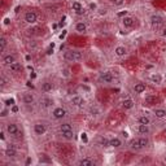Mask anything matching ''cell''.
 Returning <instances> with one entry per match:
<instances>
[{
    "label": "cell",
    "instance_id": "obj_54",
    "mask_svg": "<svg viewBox=\"0 0 166 166\" xmlns=\"http://www.w3.org/2000/svg\"><path fill=\"white\" fill-rule=\"evenodd\" d=\"M26 86H27V87H34V86H33V83H31V79L26 82Z\"/></svg>",
    "mask_w": 166,
    "mask_h": 166
},
{
    "label": "cell",
    "instance_id": "obj_32",
    "mask_svg": "<svg viewBox=\"0 0 166 166\" xmlns=\"http://www.w3.org/2000/svg\"><path fill=\"white\" fill-rule=\"evenodd\" d=\"M7 44H8V40H7L5 37H1L0 38V51L4 52V49L7 48Z\"/></svg>",
    "mask_w": 166,
    "mask_h": 166
},
{
    "label": "cell",
    "instance_id": "obj_53",
    "mask_svg": "<svg viewBox=\"0 0 166 166\" xmlns=\"http://www.w3.org/2000/svg\"><path fill=\"white\" fill-rule=\"evenodd\" d=\"M0 139H1V140H5V135H4V131L0 132Z\"/></svg>",
    "mask_w": 166,
    "mask_h": 166
},
{
    "label": "cell",
    "instance_id": "obj_23",
    "mask_svg": "<svg viewBox=\"0 0 166 166\" xmlns=\"http://www.w3.org/2000/svg\"><path fill=\"white\" fill-rule=\"evenodd\" d=\"M151 81H152L153 83H156V85H161V83H162V75L158 73H153L152 75H151Z\"/></svg>",
    "mask_w": 166,
    "mask_h": 166
},
{
    "label": "cell",
    "instance_id": "obj_28",
    "mask_svg": "<svg viewBox=\"0 0 166 166\" xmlns=\"http://www.w3.org/2000/svg\"><path fill=\"white\" fill-rule=\"evenodd\" d=\"M79 165H83V166H93L95 165V162H93L92 160H90V158H82V160H79Z\"/></svg>",
    "mask_w": 166,
    "mask_h": 166
},
{
    "label": "cell",
    "instance_id": "obj_40",
    "mask_svg": "<svg viewBox=\"0 0 166 166\" xmlns=\"http://www.w3.org/2000/svg\"><path fill=\"white\" fill-rule=\"evenodd\" d=\"M81 140L83 141V143H88V138H87V134H86V132H82L81 134Z\"/></svg>",
    "mask_w": 166,
    "mask_h": 166
},
{
    "label": "cell",
    "instance_id": "obj_12",
    "mask_svg": "<svg viewBox=\"0 0 166 166\" xmlns=\"http://www.w3.org/2000/svg\"><path fill=\"white\" fill-rule=\"evenodd\" d=\"M122 25H123L125 29H131L134 26V18L130 17V16H126V17L122 18Z\"/></svg>",
    "mask_w": 166,
    "mask_h": 166
},
{
    "label": "cell",
    "instance_id": "obj_36",
    "mask_svg": "<svg viewBox=\"0 0 166 166\" xmlns=\"http://www.w3.org/2000/svg\"><path fill=\"white\" fill-rule=\"evenodd\" d=\"M9 113H11V109H8V107L3 108V109H1V112H0V117H1V118H4V117H7Z\"/></svg>",
    "mask_w": 166,
    "mask_h": 166
},
{
    "label": "cell",
    "instance_id": "obj_60",
    "mask_svg": "<svg viewBox=\"0 0 166 166\" xmlns=\"http://www.w3.org/2000/svg\"><path fill=\"white\" fill-rule=\"evenodd\" d=\"M20 9H21V7H16V9H14V12H16V13H18V12H20Z\"/></svg>",
    "mask_w": 166,
    "mask_h": 166
},
{
    "label": "cell",
    "instance_id": "obj_25",
    "mask_svg": "<svg viewBox=\"0 0 166 166\" xmlns=\"http://www.w3.org/2000/svg\"><path fill=\"white\" fill-rule=\"evenodd\" d=\"M73 130V125L70 122H64V123L60 125V131L61 132H65V131H70Z\"/></svg>",
    "mask_w": 166,
    "mask_h": 166
},
{
    "label": "cell",
    "instance_id": "obj_30",
    "mask_svg": "<svg viewBox=\"0 0 166 166\" xmlns=\"http://www.w3.org/2000/svg\"><path fill=\"white\" fill-rule=\"evenodd\" d=\"M62 138L66 139V140H73V139H74V131H73V130H70V131L62 132Z\"/></svg>",
    "mask_w": 166,
    "mask_h": 166
},
{
    "label": "cell",
    "instance_id": "obj_41",
    "mask_svg": "<svg viewBox=\"0 0 166 166\" xmlns=\"http://www.w3.org/2000/svg\"><path fill=\"white\" fill-rule=\"evenodd\" d=\"M90 113H91V115H92V117H93V115H95V117H97V115H99V110L96 109V108H91Z\"/></svg>",
    "mask_w": 166,
    "mask_h": 166
},
{
    "label": "cell",
    "instance_id": "obj_8",
    "mask_svg": "<svg viewBox=\"0 0 166 166\" xmlns=\"http://www.w3.org/2000/svg\"><path fill=\"white\" fill-rule=\"evenodd\" d=\"M16 61H17V60H16V56H14V55H11V53L3 56V59H1V62H3V65H5V66H9V65H12Z\"/></svg>",
    "mask_w": 166,
    "mask_h": 166
},
{
    "label": "cell",
    "instance_id": "obj_46",
    "mask_svg": "<svg viewBox=\"0 0 166 166\" xmlns=\"http://www.w3.org/2000/svg\"><path fill=\"white\" fill-rule=\"evenodd\" d=\"M88 8H90L91 11H95V9H97V5H96L95 3H90V5H88Z\"/></svg>",
    "mask_w": 166,
    "mask_h": 166
},
{
    "label": "cell",
    "instance_id": "obj_45",
    "mask_svg": "<svg viewBox=\"0 0 166 166\" xmlns=\"http://www.w3.org/2000/svg\"><path fill=\"white\" fill-rule=\"evenodd\" d=\"M65 35H66V30H64V31L61 33V34L59 35V39H60V40H64V39H65Z\"/></svg>",
    "mask_w": 166,
    "mask_h": 166
},
{
    "label": "cell",
    "instance_id": "obj_59",
    "mask_svg": "<svg viewBox=\"0 0 166 166\" xmlns=\"http://www.w3.org/2000/svg\"><path fill=\"white\" fill-rule=\"evenodd\" d=\"M27 69L30 71H34V68H33V66H31V65H27Z\"/></svg>",
    "mask_w": 166,
    "mask_h": 166
},
{
    "label": "cell",
    "instance_id": "obj_10",
    "mask_svg": "<svg viewBox=\"0 0 166 166\" xmlns=\"http://www.w3.org/2000/svg\"><path fill=\"white\" fill-rule=\"evenodd\" d=\"M129 148L131 149L132 152H139L140 149H143L140 147V144H139L138 139H131V140H130V143H129Z\"/></svg>",
    "mask_w": 166,
    "mask_h": 166
},
{
    "label": "cell",
    "instance_id": "obj_26",
    "mask_svg": "<svg viewBox=\"0 0 166 166\" xmlns=\"http://www.w3.org/2000/svg\"><path fill=\"white\" fill-rule=\"evenodd\" d=\"M112 148H119L122 145V140L119 138H113L110 139V144H109Z\"/></svg>",
    "mask_w": 166,
    "mask_h": 166
},
{
    "label": "cell",
    "instance_id": "obj_5",
    "mask_svg": "<svg viewBox=\"0 0 166 166\" xmlns=\"http://www.w3.org/2000/svg\"><path fill=\"white\" fill-rule=\"evenodd\" d=\"M45 131H47V127H45L44 123H42V122H38V123L34 125V132L37 136H42L45 134Z\"/></svg>",
    "mask_w": 166,
    "mask_h": 166
},
{
    "label": "cell",
    "instance_id": "obj_17",
    "mask_svg": "<svg viewBox=\"0 0 166 166\" xmlns=\"http://www.w3.org/2000/svg\"><path fill=\"white\" fill-rule=\"evenodd\" d=\"M75 31L78 34H86L87 33V25L85 22H78L75 25Z\"/></svg>",
    "mask_w": 166,
    "mask_h": 166
},
{
    "label": "cell",
    "instance_id": "obj_39",
    "mask_svg": "<svg viewBox=\"0 0 166 166\" xmlns=\"http://www.w3.org/2000/svg\"><path fill=\"white\" fill-rule=\"evenodd\" d=\"M5 85H7V78L5 75H1L0 77V86H1V88L5 87Z\"/></svg>",
    "mask_w": 166,
    "mask_h": 166
},
{
    "label": "cell",
    "instance_id": "obj_38",
    "mask_svg": "<svg viewBox=\"0 0 166 166\" xmlns=\"http://www.w3.org/2000/svg\"><path fill=\"white\" fill-rule=\"evenodd\" d=\"M125 1L126 0H112V4L114 7H122V5H125Z\"/></svg>",
    "mask_w": 166,
    "mask_h": 166
},
{
    "label": "cell",
    "instance_id": "obj_20",
    "mask_svg": "<svg viewBox=\"0 0 166 166\" xmlns=\"http://www.w3.org/2000/svg\"><path fill=\"white\" fill-rule=\"evenodd\" d=\"M40 88H42L43 92L47 93V92H51V91L53 90V85H52L51 82H47V81H45V82H43V83H42Z\"/></svg>",
    "mask_w": 166,
    "mask_h": 166
},
{
    "label": "cell",
    "instance_id": "obj_61",
    "mask_svg": "<svg viewBox=\"0 0 166 166\" xmlns=\"http://www.w3.org/2000/svg\"><path fill=\"white\" fill-rule=\"evenodd\" d=\"M55 45H56L55 43H51V44H49V47H51V48H55Z\"/></svg>",
    "mask_w": 166,
    "mask_h": 166
},
{
    "label": "cell",
    "instance_id": "obj_58",
    "mask_svg": "<svg viewBox=\"0 0 166 166\" xmlns=\"http://www.w3.org/2000/svg\"><path fill=\"white\" fill-rule=\"evenodd\" d=\"M25 60H26V61H30V60H31V56H30V55H26V56H25Z\"/></svg>",
    "mask_w": 166,
    "mask_h": 166
},
{
    "label": "cell",
    "instance_id": "obj_27",
    "mask_svg": "<svg viewBox=\"0 0 166 166\" xmlns=\"http://www.w3.org/2000/svg\"><path fill=\"white\" fill-rule=\"evenodd\" d=\"M138 122L139 123H141V125H151V118H149L148 115H140L138 118Z\"/></svg>",
    "mask_w": 166,
    "mask_h": 166
},
{
    "label": "cell",
    "instance_id": "obj_51",
    "mask_svg": "<svg viewBox=\"0 0 166 166\" xmlns=\"http://www.w3.org/2000/svg\"><path fill=\"white\" fill-rule=\"evenodd\" d=\"M121 135L123 136L125 139H127V138H129V134H127V131H122V132H121Z\"/></svg>",
    "mask_w": 166,
    "mask_h": 166
},
{
    "label": "cell",
    "instance_id": "obj_50",
    "mask_svg": "<svg viewBox=\"0 0 166 166\" xmlns=\"http://www.w3.org/2000/svg\"><path fill=\"white\" fill-rule=\"evenodd\" d=\"M35 78H37V74H35L34 71H31V73H30V79L33 81V79H35Z\"/></svg>",
    "mask_w": 166,
    "mask_h": 166
},
{
    "label": "cell",
    "instance_id": "obj_21",
    "mask_svg": "<svg viewBox=\"0 0 166 166\" xmlns=\"http://www.w3.org/2000/svg\"><path fill=\"white\" fill-rule=\"evenodd\" d=\"M145 90H147L145 83H141V82L135 83V86H134V91H135V93H143Z\"/></svg>",
    "mask_w": 166,
    "mask_h": 166
},
{
    "label": "cell",
    "instance_id": "obj_49",
    "mask_svg": "<svg viewBox=\"0 0 166 166\" xmlns=\"http://www.w3.org/2000/svg\"><path fill=\"white\" fill-rule=\"evenodd\" d=\"M52 53H53V48H51V47H49V48H48V49H47V55H48V56H51Z\"/></svg>",
    "mask_w": 166,
    "mask_h": 166
},
{
    "label": "cell",
    "instance_id": "obj_55",
    "mask_svg": "<svg viewBox=\"0 0 166 166\" xmlns=\"http://www.w3.org/2000/svg\"><path fill=\"white\" fill-rule=\"evenodd\" d=\"M31 162H33V160H31V157H27V160H26V162H25V163H26V165H30Z\"/></svg>",
    "mask_w": 166,
    "mask_h": 166
},
{
    "label": "cell",
    "instance_id": "obj_29",
    "mask_svg": "<svg viewBox=\"0 0 166 166\" xmlns=\"http://www.w3.org/2000/svg\"><path fill=\"white\" fill-rule=\"evenodd\" d=\"M40 105L44 108H49L53 105V100H52V99H43L42 101H40Z\"/></svg>",
    "mask_w": 166,
    "mask_h": 166
},
{
    "label": "cell",
    "instance_id": "obj_19",
    "mask_svg": "<svg viewBox=\"0 0 166 166\" xmlns=\"http://www.w3.org/2000/svg\"><path fill=\"white\" fill-rule=\"evenodd\" d=\"M134 107H135V103L132 101L131 99H125L123 101H122V108H123V109H126V110L132 109Z\"/></svg>",
    "mask_w": 166,
    "mask_h": 166
},
{
    "label": "cell",
    "instance_id": "obj_22",
    "mask_svg": "<svg viewBox=\"0 0 166 166\" xmlns=\"http://www.w3.org/2000/svg\"><path fill=\"white\" fill-rule=\"evenodd\" d=\"M138 140H139V144H140L141 148H148L149 144H151V141H149V139L147 138V135H143L141 138H139Z\"/></svg>",
    "mask_w": 166,
    "mask_h": 166
},
{
    "label": "cell",
    "instance_id": "obj_24",
    "mask_svg": "<svg viewBox=\"0 0 166 166\" xmlns=\"http://www.w3.org/2000/svg\"><path fill=\"white\" fill-rule=\"evenodd\" d=\"M64 59L66 60V61L69 62H75V60H74V51H65L64 52Z\"/></svg>",
    "mask_w": 166,
    "mask_h": 166
},
{
    "label": "cell",
    "instance_id": "obj_62",
    "mask_svg": "<svg viewBox=\"0 0 166 166\" xmlns=\"http://www.w3.org/2000/svg\"><path fill=\"white\" fill-rule=\"evenodd\" d=\"M163 161H165V162H166V155L163 156Z\"/></svg>",
    "mask_w": 166,
    "mask_h": 166
},
{
    "label": "cell",
    "instance_id": "obj_14",
    "mask_svg": "<svg viewBox=\"0 0 166 166\" xmlns=\"http://www.w3.org/2000/svg\"><path fill=\"white\" fill-rule=\"evenodd\" d=\"M126 53H127V48L123 47V45H118V47L114 48V55H115V56L123 57V56H126Z\"/></svg>",
    "mask_w": 166,
    "mask_h": 166
},
{
    "label": "cell",
    "instance_id": "obj_37",
    "mask_svg": "<svg viewBox=\"0 0 166 166\" xmlns=\"http://www.w3.org/2000/svg\"><path fill=\"white\" fill-rule=\"evenodd\" d=\"M4 104H5V107H12V105L16 104V100H14L13 97H9V99H7L5 101H4Z\"/></svg>",
    "mask_w": 166,
    "mask_h": 166
},
{
    "label": "cell",
    "instance_id": "obj_1",
    "mask_svg": "<svg viewBox=\"0 0 166 166\" xmlns=\"http://www.w3.org/2000/svg\"><path fill=\"white\" fill-rule=\"evenodd\" d=\"M23 20H25L26 23H29V25H33V23H35L38 21V14L35 13L34 11H29L25 13V16H23Z\"/></svg>",
    "mask_w": 166,
    "mask_h": 166
},
{
    "label": "cell",
    "instance_id": "obj_11",
    "mask_svg": "<svg viewBox=\"0 0 166 166\" xmlns=\"http://www.w3.org/2000/svg\"><path fill=\"white\" fill-rule=\"evenodd\" d=\"M4 155H5L8 158H14L16 156H17V151L14 149L13 145H9L8 148H5V151H4Z\"/></svg>",
    "mask_w": 166,
    "mask_h": 166
},
{
    "label": "cell",
    "instance_id": "obj_35",
    "mask_svg": "<svg viewBox=\"0 0 166 166\" xmlns=\"http://www.w3.org/2000/svg\"><path fill=\"white\" fill-rule=\"evenodd\" d=\"M83 59V55H82L81 51H74V60H75V62L81 61V60Z\"/></svg>",
    "mask_w": 166,
    "mask_h": 166
},
{
    "label": "cell",
    "instance_id": "obj_56",
    "mask_svg": "<svg viewBox=\"0 0 166 166\" xmlns=\"http://www.w3.org/2000/svg\"><path fill=\"white\" fill-rule=\"evenodd\" d=\"M59 26H60V27H64V26H65V21H64V20H61V21H60Z\"/></svg>",
    "mask_w": 166,
    "mask_h": 166
},
{
    "label": "cell",
    "instance_id": "obj_15",
    "mask_svg": "<svg viewBox=\"0 0 166 166\" xmlns=\"http://www.w3.org/2000/svg\"><path fill=\"white\" fill-rule=\"evenodd\" d=\"M9 71H12V73H20L21 70H22V65H21V62H13L12 65H9L8 66Z\"/></svg>",
    "mask_w": 166,
    "mask_h": 166
},
{
    "label": "cell",
    "instance_id": "obj_6",
    "mask_svg": "<svg viewBox=\"0 0 166 166\" xmlns=\"http://www.w3.org/2000/svg\"><path fill=\"white\" fill-rule=\"evenodd\" d=\"M71 104L74 105V107H79V108H82V107H85V104H86V100L82 96H79V95H75V96H73L71 97Z\"/></svg>",
    "mask_w": 166,
    "mask_h": 166
},
{
    "label": "cell",
    "instance_id": "obj_3",
    "mask_svg": "<svg viewBox=\"0 0 166 166\" xmlns=\"http://www.w3.org/2000/svg\"><path fill=\"white\" fill-rule=\"evenodd\" d=\"M66 115H68L66 109H64V108H61V107L55 108V109L52 110V117H53L55 119H62V118H65Z\"/></svg>",
    "mask_w": 166,
    "mask_h": 166
},
{
    "label": "cell",
    "instance_id": "obj_31",
    "mask_svg": "<svg viewBox=\"0 0 166 166\" xmlns=\"http://www.w3.org/2000/svg\"><path fill=\"white\" fill-rule=\"evenodd\" d=\"M110 140L107 138H100V140H99V145L103 147V148H107V147H110Z\"/></svg>",
    "mask_w": 166,
    "mask_h": 166
},
{
    "label": "cell",
    "instance_id": "obj_4",
    "mask_svg": "<svg viewBox=\"0 0 166 166\" xmlns=\"http://www.w3.org/2000/svg\"><path fill=\"white\" fill-rule=\"evenodd\" d=\"M149 21H151V25H152L153 27H160V26L163 23V21H165V20H163V17L161 16V14L155 13V14H152V16H151Z\"/></svg>",
    "mask_w": 166,
    "mask_h": 166
},
{
    "label": "cell",
    "instance_id": "obj_2",
    "mask_svg": "<svg viewBox=\"0 0 166 166\" xmlns=\"http://www.w3.org/2000/svg\"><path fill=\"white\" fill-rule=\"evenodd\" d=\"M113 79L114 78H113L110 71H103V73H100V75H99V82H100V83H105V85L112 83Z\"/></svg>",
    "mask_w": 166,
    "mask_h": 166
},
{
    "label": "cell",
    "instance_id": "obj_33",
    "mask_svg": "<svg viewBox=\"0 0 166 166\" xmlns=\"http://www.w3.org/2000/svg\"><path fill=\"white\" fill-rule=\"evenodd\" d=\"M60 73H61V77H64V78H69L70 74H71V70L69 68H62Z\"/></svg>",
    "mask_w": 166,
    "mask_h": 166
},
{
    "label": "cell",
    "instance_id": "obj_44",
    "mask_svg": "<svg viewBox=\"0 0 166 166\" xmlns=\"http://www.w3.org/2000/svg\"><path fill=\"white\" fill-rule=\"evenodd\" d=\"M117 16H118V17H126V16H127V11L118 12V13H117Z\"/></svg>",
    "mask_w": 166,
    "mask_h": 166
},
{
    "label": "cell",
    "instance_id": "obj_9",
    "mask_svg": "<svg viewBox=\"0 0 166 166\" xmlns=\"http://www.w3.org/2000/svg\"><path fill=\"white\" fill-rule=\"evenodd\" d=\"M22 101L25 105H31V104H34L35 101V97L33 93H29V92H25L22 96Z\"/></svg>",
    "mask_w": 166,
    "mask_h": 166
},
{
    "label": "cell",
    "instance_id": "obj_42",
    "mask_svg": "<svg viewBox=\"0 0 166 166\" xmlns=\"http://www.w3.org/2000/svg\"><path fill=\"white\" fill-rule=\"evenodd\" d=\"M79 88H81V90H83V91H86V92H90V91H91V88L88 87V86H86V85H82Z\"/></svg>",
    "mask_w": 166,
    "mask_h": 166
},
{
    "label": "cell",
    "instance_id": "obj_47",
    "mask_svg": "<svg viewBox=\"0 0 166 166\" xmlns=\"http://www.w3.org/2000/svg\"><path fill=\"white\" fill-rule=\"evenodd\" d=\"M108 13V11H107V9H99V14H100V16H105V14H107Z\"/></svg>",
    "mask_w": 166,
    "mask_h": 166
},
{
    "label": "cell",
    "instance_id": "obj_7",
    "mask_svg": "<svg viewBox=\"0 0 166 166\" xmlns=\"http://www.w3.org/2000/svg\"><path fill=\"white\" fill-rule=\"evenodd\" d=\"M7 132H8L9 135H18L20 134V130H18V126L13 122L7 125Z\"/></svg>",
    "mask_w": 166,
    "mask_h": 166
},
{
    "label": "cell",
    "instance_id": "obj_18",
    "mask_svg": "<svg viewBox=\"0 0 166 166\" xmlns=\"http://www.w3.org/2000/svg\"><path fill=\"white\" fill-rule=\"evenodd\" d=\"M157 103H158V99L152 95L145 96V99H144V104L145 105H156Z\"/></svg>",
    "mask_w": 166,
    "mask_h": 166
},
{
    "label": "cell",
    "instance_id": "obj_43",
    "mask_svg": "<svg viewBox=\"0 0 166 166\" xmlns=\"http://www.w3.org/2000/svg\"><path fill=\"white\" fill-rule=\"evenodd\" d=\"M18 110H20V109H18V107H17L16 104L12 105V107H11V112H12V113H17Z\"/></svg>",
    "mask_w": 166,
    "mask_h": 166
},
{
    "label": "cell",
    "instance_id": "obj_13",
    "mask_svg": "<svg viewBox=\"0 0 166 166\" xmlns=\"http://www.w3.org/2000/svg\"><path fill=\"white\" fill-rule=\"evenodd\" d=\"M153 114H155V117L158 119L166 118V109H163V108H156V109L153 110Z\"/></svg>",
    "mask_w": 166,
    "mask_h": 166
},
{
    "label": "cell",
    "instance_id": "obj_57",
    "mask_svg": "<svg viewBox=\"0 0 166 166\" xmlns=\"http://www.w3.org/2000/svg\"><path fill=\"white\" fill-rule=\"evenodd\" d=\"M161 35H162L163 38H166V27H165V29H162V33H161Z\"/></svg>",
    "mask_w": 166,
    "mask_h": 166
},
{
    "label": "cell",
    "instance_id": "obj_16",
    "mask_svg": "<svg viewBox=\"0 0 166 166\" xmlns=\"http://www.w3.org/2000/svg\"><path fill=\"white\" fill-rule=\"evenodd\" d=\"M138 132L140 135H148L149 132H151V129H149L148 125H141L139 123L138 125Z\"/></svg>",
    "mask_w": 166,
    "mask_h": 166
},
{
    "label": "cell",
    "instance_id": "obj_52",
    "mask_svg": "<svg viewBox=\"0 0 166 166\" xmlns=\"http://www.w3.org/2000/svg\"><path fill=\"white\" fill-rule=\"evenodd\" d=\"M9 23H11V18H4V25H9Z\"/></svg>",
    "mask_w": 166,
    "mask_h": 166
},
{
    "label": "cell",
    "instance_id": "obj_34",
    "mask_svg": "<svg viewBox=\"0 0 166 166\" xmlns=\"http://www.w3.org/2000/svg\"><path fill=\"white\" fill-rule=\"evenodd\" d=\"M71 9H73L74 12L81 11V9H83V5H82L79 1H73V3H71Z\"/></svg>",
    "mask_w": 166,
    "mask_h": 166
},
{
    "label": "cell",
    "instance_id": "obj_48",
    "mask_svg": "<svg viewBox=\"0 0 166 166\" xmlns=\"http://www.w3.org/2000/svg\"><path fill=\"white\" fill-rule=\"evenodd\" d=\"M75 14H78V16H82V14H86V9L83 8V9H81V11H77V12H75Z\"/></svg>",
    "mask_w": 166,
    "mask_h": 166
}]
</instances>
